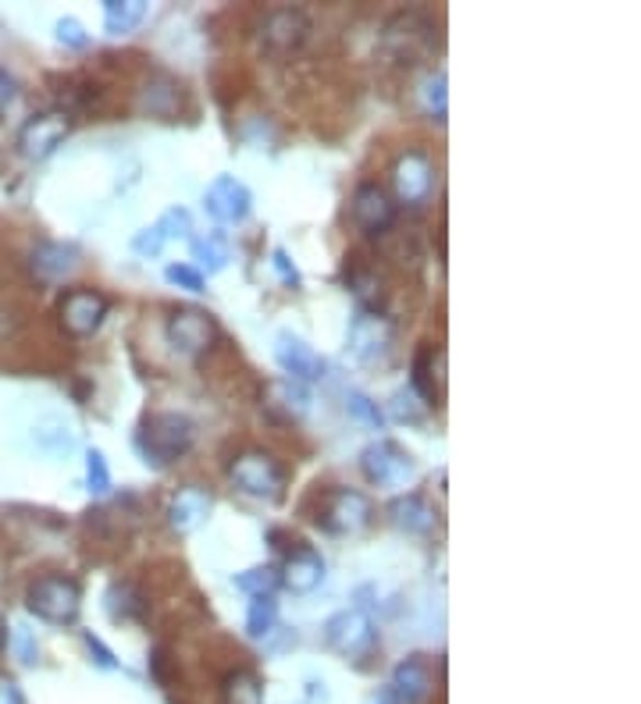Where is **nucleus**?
I'll list each match as a JSON object with an SVG mask.
<instances>
[{"instance_id": "ea45409f", "label": "nucleus", "mask_w": 641, "mask_h": 704, "mask_svg": "<svg viewBox=\"0 0 641 704\" xmlns=\"http://www.w3.org/2000/svg\"><path fill=\"white\" fill-rule=\"evenodd\" d=\"M271 267L278 270V278H282L285 285H299V270H296V264L289 261V253H285V250L271 253Z\"/></svg>"}, {"instance_id": "f704fd0d", "label": "nucleus", "mask_w": 641, "mask_h": 704, "mask_svg": "<svg viewBox=\"0 0 641 704\" xmlns=\"http://www.w3.org/2000/svg\"><path fill=\"white\" fill-rule=\"evenodd\" d=\"M389 409H392L396 420H407V424H417V420H424V416H427V406L410 392V388H399V392L392 395V402H389Z\"/></svg>"}, {"instance_id": "9d476101", "label": "nucleus", "mask_w": 641, "mask_h": 704, "mask_svg": "<svg viewBox=\"0 0 641 704\" xmlns=\"http://www.w3.org/2000/svg\"><path fill=\"white\" fill-rule=\"evenodd\" d=\"M218 335H221L218 321L199 307H179L168 318V346L179 356H190V359L204 356L214 342H218Z\"/></svg>"}, {"instance_id": "9b49d317", "label": "nucleus", "mask_w": 641, "mask_h": 704, "mask_svg": "<svg viewBox=\"0 0 641 704\" xmlns=\"http://www.w3.org/2000/svg\"><path fill=\"white\" fill-rule=\"evenodd\" d=\"M392 189L403 207H424L435 189V161L424 150H407L392 164Z\"/></svg>"}, {"instance_id": "20e7f679", "label": "nucleus", "mask_w": 641, "mask_h": 704, "mask_svg": "<svg viewBox=\"0 0 641 704\" xmlns=\"http://www.w3.org/2000/svg\"><path fill=\"white\" fill-rule=\"evenodd\" d=\"M313 523L335 538L360 534L375 523V506L364 492H353V487H328L318 501V512H313Z\"/></svg>"}, {"instance_id": "dca6fc26", "label": "nucleus", "mask_w": 641, "mask_h": 704, "mask_svg": "<svg viewBox=\"0 0 641 704\" xmlns=\"http://www.w3.org/2000/svg\"><path fill=\"white\" fill-rule=\"evenodd\" d=\"M204 207H207V213H210V218L218 221V224H239V221L250 218V210H253V193H250L239 178L221 175V178H214V182L207 185Z\"/></svg>"}, {"instance_id": "e433bc0d", "label": "nucleus", "mask_w": 641, "mask_h": 704, "mask_svg": "<svg viewBox=\"0 0 641 704\" xmlns=\"http://www.w3.org/2000/svg\"><path fill=\"white\" fill-rule=\"evenodd\" d=\"M8 640L14 644V651H19V662H25V666H33V662H36V658H39L36 637H33V634H28V626H14Z\"/></svg>"}, {"instance_id": "58836bf2", "label": "nucleus", "mask_w": 641, "mask_h": 704, "mask_svg": "<svg viewBox=\"0 0 641 704\" xmlns=\"http://www.w3.org/2000/svg\"><path fill=\"white\" fill-rule=\"evenodd\" d=\"M85 648H90V655H93V662L100 666V669H118V658L111 655V648L100 637H93V634H85Z\"/></svg>"}, {"instance_id": "bb28decb", "label": "nucleus", "mask_w": 641, "mask_h": 704, "mask_svg": "<svg viewBox=\"0 0 641 704\" xmlns=\"http://www.w3.org/2000/svg\"><path fill=\"white\" fill-rule=\"evenodd\" d=\"M228 264V246L221 235H199L193 239V267L199 275H218Z\"/></svg>"}, {"instance_id": "a19ab883", "label": "nucleus", "mask_w": 641, "mask_h": 704, "mask_svg": "<svg viewBox=\"0 0 641 704\" xmlns=\"http://www.w3.org/2000/svg\"><path fill=\"white\" fill-rule=\"evenodd\" d=\"M14 100H19V79H14L8 68H0V114H4Z\"/></svg>"}, {"instance_id": "f3484780", "label": "nucleus", "mask_w": 641, "mask_h": 704, "mask_svg": "<svg viewBox=\"0 0 641 704\" xmlns=\"http://www.w3.org/2000/svg\"><path fill=\"white\" fill-rule=\"evenodd\" d=\"M324 573H328L324 558H321V552H313L310 544H296V549L285 555V563L278 566L282 587L293 595L318 591V587L324 584Z\"/></svg>"}, {"instance_id": "aec40b11", "label": "nucleus", "mask_w": 641, "mask_h": 704, "mask_svg": "<svg viewBox=\"0 0 641 704\" xmlns=\"http://www.w3.org/2000/svg\"><path fill=\"white\" fill-rule=\"evenodd\" d=\"M182 235H190V210L171 207L150 228H142V232L133 239V250L139 256H157L171 239H182Z\"/></svg>"}, {"instance_id": "4be33fe9", "label": "nucleus", "mask_w": 641, "mask_h": 704, "mask_svg": "<svg viewBox=\"0 0 641 704\" xmlns=\"http://www.w3.org/2000/svg\"><path fill=\"white\" fill-rule=\"evenodd\" d=\"M389 520L403 534H432L435 530V509L417 492H407L389 501Z\"/></svg>"}, {"instance_id": "7ed1b4c3", "label": "nucleus", "mask_w": 641, "mask_h": 704, "mask_svg": "<svg viewBox=\"0 0 641 704\" xmlns=\"http://www.w3.org/2000/svg\"><path fill=\"white\" fill-rule=\"evenodd\" d=\"M25 609L43 623L68 626V623H76L79 612H82V587L76 577L47 573V577H36L33 584H28Z\"/></svg>"}, {"instance_id": "4c0bfd02", "label": "nucleus", "mask_w": 641, "mask_h": 704, "mask_svg": "<svg viewBox=\"0 0 641 704\" xmlns=\"http://www.w3.org/2000/svg\"><path fill=\"white\" fill-rule=\"evenodd\" d=\"M57 39H61L65 47L82 50L85 43H90V33H85L79 19H61V22H57Z\"/></svg>"}, {"instance_id": "b1692460", "label": "nucleus", "mask_w": 641, "mask_h": 704, "mask_svg": "<svg viewBox=\"0 0 641 704\" xmlns=\"http://www.w3.org/2000/svg\"><path fill=\"white\" fill-rule=\"evenodd\" d=\"M446 356L442 349L435 346H424L417 356H413V367H410V392L417 395L427 409H435V399H438V388H435V363Z\"/></svg>"}, {"instance_id": "ddd939ff", "label": "nucleus", "mask_w": 641, "mask_h": 704, "mask_svg": "<svg viewBox=\"0 0 641 704\" xmlns=\"http://www.w3.org/2000/svg\"><path fill=\"white\" fill-rule=\"evenodd\" d=\"M396 346V327L385 313L360 310L350 324V353L360 363H385Z\"/></svg>"}, {"instance_id": "a211bd4d", "label": "nucleus", "mask_w": 641, "mask_h": 704, "mask_svg": "<svg viewBox=\"0 0 641 704\" xmlns=\"http://www.w3.org/2000/svg\"><path fill=\"white\" fill-rule=\"evenodd\" d=\"M210 506H214V498L207 487H179L175 495H171L168 501V523L171 530H179V534H193L196 527H204L207 523V516H210Z\"/></svg>"}, {"instance_id": "f257e3e1", "label": "nucleus", "mask_w": 641, "mask_h": 704, "mask_svg": "<svg viewBox=\"0 0 641 704\" xmlns=\"http://www.w3.org/2000/svg\"><path fill=\"white\" fill-rule=\"evenodd\" d=\"M196 441V424L185 413H150L142 416L136 430V449L150 466L164 470L179 463L182 455H190Z\"/></svg>"}, {"instance_id": "5701e85b", "label": "nucleus", "mask_w": 641, "mask_h": 704, "mask_svg": "<svg viewBox=\"0 0 641 704\" xmlns=\"http://www.w3.org/2000/svg\"><path fill=\"white\" fill-rule=\"evenodd\" d=\"M182 104V85L171 79V76H153L142 90V107H147L153 118H164V122H175Z\"/></svg>"}, {"instance_id": "c85d7f7f", "label": "nucleus", "mask_w": 641, "mask_h": 704, "mask_svg": "<svg viewBox=\"0 0 641 704\" xmlns=\"http://www.w3.org/2000/svg\"><path fill=\"white\" fill-rule=\"evenodd\" d=\"M104 605L111 612V620H139L142 615V595L136 591L133 584H114L111 591L104 595Z\"/></svg>"}, {"instance_id": "6ab92c4d", "label": "nucleus", "mask_w": 641, "mask_h": 704, "mask_svg": "<svg viewBox=\"0 0 641 704\" xmlns=\"http://www.w3.org/2000/svg\"><path fill=\"white\" fill-rule=\"evenodd\" d=\"M389 691H392L396 704H427V697H432V691H435V680H432V669L424 666L421 655H410L392 669Z\"/></svg>"}, {"instance_id": "39448f33", "label": "nucleus", "mask_w": 641, "mask_h": 704, "mask_svg": "<svg viewBox=\"0 0 641 704\" xmlns=\"http://www.w3.org/2000/svg\"><path fill=\"white\" fill-rule=\"evenodd\" d=\"M228 477H232V484L250 498H261V501L285 498V470L278 459L264 449L239 452L232 463H228Z\"/></svg>"}, {"instance_id": "412c9836", "label": "nucleus", "mask_w": 641, "mask_h": 704, "mask_svg": "<svg viewBox=\"0 0 641 704\" xmlns=\"http://www.w3.org/2000/svg\"><path fill=\"white\" fill-rule=\"evenodd\" d=\"M79 267V250L71 242H39L33 250V270L39 281H65Z\"/></svg>"}, {"instance_id": "c03bdc74", "label": "nucleus", "mask_w": 641, "mask_h": 704, "mask_svg": "<svg viewBox=\"0 0 641 704\" xmlns=\"http://www.w3.org/2000/svg\"><path fill=\"white\" fill-rule=\"evenodd\" d=\"M8 637H11V630H8V623H4V615H0V651L8 648Z\"/></svg>"}, {"instance_id": "37998d69", "label": "nucleus", "mask_w": 641, "mask_h": 704, "mask_svg": "<svg viewBox=\"0 0 641 704\" xmlns=\"http://www.w3.org/2000/svg\"><path fill=\"white\" fill-rule=\"evenodd\" d=\"M367 704H396V697H392V691H389V686H385V691H378V694H375V697H370Z\"/></svg>"}, {"instance_id": "4468645a", "label": "nucleus", "mask_w": 641, "mask_h": 704, "mask_svg": "<svg viewBox=\"0 0 641 704\" xmlns=\"http://www.w3.org/2000/svg\"><path fill=\"white\" fill-rule=\"evenodd\" d=\"M350 218L367 239H381L396 224V199L378 182H360L350 199Z\"/></svg>"}, {"instance_id": "f8f14e48", "label": "nucleus", "mask_w": 641, "mask_h": 704, "mask_svg": "<svg viewBox=\"0 0 641 704\" xmlns=\"http://www.w3.org/2000/svg\"><path fill=\"white\" fill-rule=\"evenodd\" d=\"M307 39H310V19L299 8H275V11L264 14L261 50L267 57L282 61V57H289V54H296L299 47H304Z\"/></svg>"}, {"instance_id": "0eeeda50", "label": "nucleus", "mask_w": 641, "mask_h": 704, "mask_svg": "<svg viewBox=\"0 0 641 704\" xmlns=\"http://www.w3.org/2000/svg\"><path fill=\"white\" fill-rule=\"evenodd\" d=\"M111 313V303L104 292L90 289V285H79V289H68L57 303V321L71 335V338H90L104 327Z\"/></svg>"}, {"instance_id": "393cba45", "label": "nucleus", "mask_w": 641, "mask_h": 704, "mask_svg": "<svg viewBox=\"0 0 641 704\" xmlns=\"http://www.w3.org/2000/svg\"><path fill=\"white\" fill-rule=\"evenodd\" d=\"M221 701L225 704H264V680L253 669H236L228 672L221 683Z\"/></svg>"}, {"instance_id": "72a5a7b5", "label": "nucleus", "mask_w": 641, "mask_h": 704, "mask_svg": "<svg viewBox=\"0 0 641 704\" xmlns=\"http://www.w3.org/2000/svg\"><path fill=\"white\" fill-rule=\"evenodd\" d=\"M85 484H90L93 495H107L111 492V470H107V459L100 449L85 452Z\"/></svg>"}, {"instance_id": "2eb2a0df", "label": "nucleus", "mask_w": 641, "mask_h": 704, "mask_svg": "<svg viewBox=\"0 0 641 704\" xmlns=\"http://www.w3.org/2000/svg\"><path fill=\"white\" fill-rule=\"evenodd\" d=\"M275 359L278 367L285 370V378L296 381V384H318L324 373H328V363L324 356L310 346V342L296 338L289 332H282L278 342H275Z\"/></svg>"}, {"instance_id": "a878e982", "label": "nucleus", "mask_w": 641, "mask_h": 704, "mask_svg": "<svg viewBox=\"0 0 641 704\" xmlns=\"http://www.w3.org/2000/svg\"><path fill=\"white\" fill-rule=\"evenodd\" d=\"M147 19V0H104V28L111 36H125Z\"/></svg>"}, {"instance_id": "c756f323", "label": "nucleus", "mask_w": 641, "mask_h": 704, "mask_svg": "<svg viewBox=\"0 0 641 704\" xmlns=\"http://www.w3.org/2000/svg\"><path fill=\"white\" fill-rule=\"evenodd\" d=\"M236 587L239 591H247L250 598H275V591L282 587L278 566H253L247 573H239Z\"/></svg>"}, {"instance_id": "c9c22d12", "label": "nucleus", "mask_w": 641, "mask_h": 704, "mask_svg": "<svg viewBox=\"0 0 641 704\" xmlns=\"http://www.w3.org/2000/svg\"><path fill=\"white\" fill-rule=\"evenodd\" d=\"M164 278L171 285H179V289H185V292H204V275H199L193 264H171L164 270Z\"/></svg>"}, {"instance_id": "473e14b6", "label": "nucleus", "mask_w": 641, "mask_h": 704, "mask_svg": "<svg viewBox=\"0 0 641 704\" xmlns=\"http://www.w3.org/2000/svg\"><path fill=\"white\" fill-rule=\"evenodd\" d=\"M346 413L353 416L356 424H364L370 430H381L385 427V413L378 409V402L367 399L364 392H350L346 395Z\"/></svg>"}, {"instance_id": "1a4fd4ad", "label": "nucleus", "mask_w": 641, "mask_h": 704, "mask_svg": "<svg viewBox=\"0 0 641 704\" xmlns=\"http://www.w3.org/2000/svg\"><path fill=\"white\" fill-rule=\"evenodd\" d=\"M324 640L328 648L346 658H367L378 648V630L364 609H342L324 623Z\"/></svg>"}, {"instance_id": "7c9ffc66", "label": "nucleus", "mask_w": 641, "mask_h": 704, "mask_svg": "<svg viewBox=\"0 0 641 704\" xmlns=\"http://www.w3.org/2000/svg\"><path fill=\"white\" fill-rule=\"evenodd\" d=\"M421 104L424 111L432 114L435 122H446V111H449V93H446V71H432L421 85Z\"/></svg>"}, {"instance_id": "cd10ccee", "label": "nucleus", "mask_w": 641, "mask_h": 704, "mask_svg": "<svg viewBox=\"0 0 641 704\" xmlns=\"http://www.w3.org/2000/svg\"><path fill=\"white\" fill-rule=\"evenodd\" d=\"M278 626V601L275 598H250L247 609V634L253 640H264L275 634Z\"/></svg>"}, {"instance_id": "79ce46f5", "label": "nucleus", "mask_w": 641, "mask_h": 704, "mask_svg": "<svg viewBox=\"0 0 641 704\" xmlns=\"http://www.w3.org/2000/svg\"><path fill=\"white\" fill-rule=\"evenodd\" d=\"M0 704H25L22 686L14 683V677H8V672H0Z\"/></svg>"}, {"instance_id": "2f4dec72", "label": "nucleus", "mask_w": 641, "mask_h": 704, "mask_svg": "<svg viewBox=\"0 0 641 704\" xmlns=\"http://www.w3.org/2000/svg\"><path fill=\"white\" fill-rule=\"evenodd\" d=\"M271 395H275V402L271 406H282L289 416H299V413H307V402H310V395H307V388L304 384H296V381H275L267 388Z\"/></svg>"}, {"instance_id": "6e6552de", "label": "nucleus", "mask_w": 641, "mask_h": 704, "mask_svg": "<svg viewBox=\"0 0 641 704\" xmlns=\"http://www.w3.org/2000/svg\"><path fill=\"white\" fill-rule=\"evenodd\" d=\"M71 132V114L68 111H39L33 118H25L19 136H14V147L25 157V161H47V157L61 147Z\"/></svg>"}, {"instance_id": "f03ea898", "label": "nucleus", "mask_w": 641, "mask_h": 704, "mask_svg": "<svg viewBox=\"0 0 641 704\" xmlns=\"http://www.w3.org/2000/svg\"><path fill=\"white\" fill-rule=\"evenodd\" d=\"M381 50L396 65L417 68L438 50V25L421 11H399L381 28Z\"/></svg>"}, {"instance_id": "423d86ee", "label": "nucleus", "mask_w": 641, "mask_h": 704, "mask_svg": "<svg viewBox=\"0 0 641 704\" xmlns=\"http://www.w3.org/2000/svg\"><path fill=\"white\" fill-rule=\"evenodd\" d=\"M360 470H364V477L370 484L389 487V492H396V487H413V484H417V477H421L413 455L403 449V445H396L389 438L367 445L364 455H360Z\"/></svg>"}]
</instances>
